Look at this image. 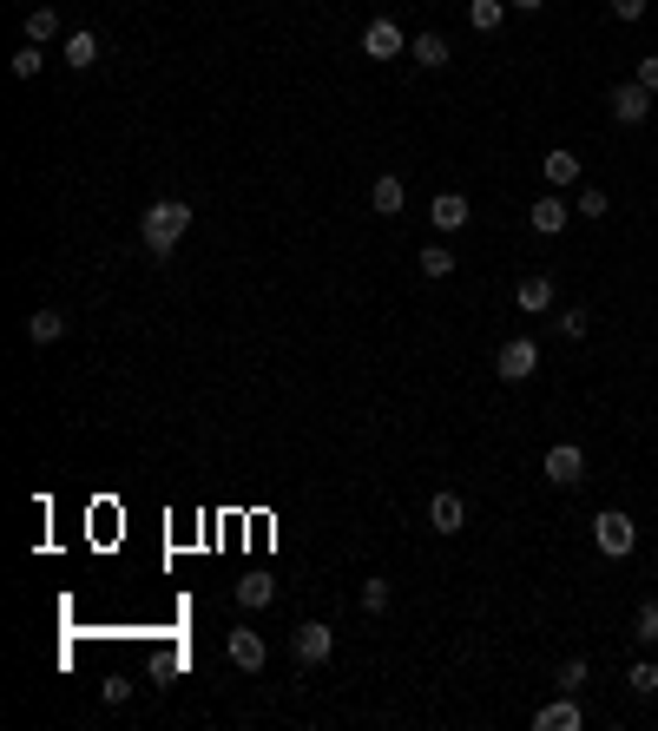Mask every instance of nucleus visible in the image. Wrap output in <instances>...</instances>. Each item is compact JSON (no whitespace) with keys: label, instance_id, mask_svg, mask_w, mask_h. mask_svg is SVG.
I'll list each match as a JSON object with an SVG mask.
<instances>
[{"label":"nucleus","instance_id":"nucleus-22","mask_svg":"<svg viewBox=\"0 0 658 731\" xmlns=\"http://www.w3.org/2000/svg\"><path fill=\"white\" fill-rule=\"evenodd\" d=\"M468 20H474V33H494L507 20V0H468Z\"/></svg>","mask_w":658,"mask_h":731},{"label":"nucleus","instance_id":"nucleus-1","mask_svg":"<svg viewBox=\"0 0 658 731\" xmlns=\"http://www.w3.org/2000/svg\"><path fill=\"white\" fill-rule=\"evenodd\" d=\"M185 231H191V205H185V198H152L145 218H139V238H145V251H152V257H172Z\"/></svg>","mask_w":658,"mask_h":731},{"label":"nucleus","instance_id":"nucleus-25","mask_svg":"<svg viewBox=\"0 0 658 731\" xmlns=\"http://www.w3.org/2000/svg\"><path fill=\"white\" fill-rule=\"evenodd\" d=\"M389 600H395V587L382 580V573H376V580H362V606H369V613H389Z\"/></svg>","mask_w":658,"mask_h":731},{"label":"nucleus","instance_id":"nucleus-19","mask_svg":"<svg viewBox=\"0 0 658 731\" xmlns=\"http://www.w3.org/2000/svg\"><path fill=\"white\" fill-rule=\"evenodd\" d=\"M415 271H422L428 284H441V277H455V251H448V244H428V251L415 257Z\"/></svg>","mask_w":658,"mask_h":731},{"label":"nucleus","instance_id":"nucleus-10","mask_svg":"<svg viewBox=\"0 0 658 731\" xmlns=\"http://www.w3.org/2000/svg\"><path fill=\"white\" fill-rule=\"evenodd\" d=\"M580 725H586V712L573 705V692H560L553 705H540V712H533V731H580Z\"/></svg>","mask_w":658,"mask_h":731},{"label":"nucleus","instance_id":"nucleus-29","mask_svg":"<svg viewBox=\"0 0 658 731\" xmlns=\"http://www.w3.org/2000/svg\"><path fill=\"white\" fill-rule=\"evenodd\" d=\"M586 672H593V666H586L580 652H573V659L560 666V692H580V685H586Z\"/></svg>","mask_w":658,"mask_h":731},{"label":"nucleus","instance_id":"nucleus-15","mask_svg":"<svg viewBox=\"0 0 658 731\" xmlns=\"http://www.w3.org/2000/svg\"><path fill=\"white\" fill-rule=\"evenodd\" d=\"M270 600H277V580H270V573H244V580H237V606H244V613H264Z\"/></svg>","mask_w":658,"mask_h":731},{"label":"nucleus","instance_id":"nucleus-14","mask_svg":"<svg viewBox=\"0 0 658 731\" xmlns=\"http://www.w3.org/2000/svg\"><path fill=\"white\" fill-rule=\"evenodd\" d=\"M99 60H106V40H99L93 27L66 33V66H73V73H86V66H99Z\"/></svg>","mask_w":658,"mask_h":731},{"label":"nucleus","instance_id":"nucleus-9","mask_svg":"<svg viewBox=\"0 0 658 731\" xmlns=\"http://www.w3.org/2000/svg\"><path fill=\"white\" fill-rule=\"evenodd\" d=\"M428 527H435V534H461V527H468V501H461L455 488H441L435 501H428Z\"/></svg>","mask_w":658,"mask_h":731},{"label":"nucleus","instance_id":"nucleus-30","mask_svg":"<svg viewBox=\"0 0 658 731\" xmlns=\"http://www.w3.org/2000/svg\"><path fill=\"white\" fill-rule=\"evenodd\" d=\"M632 80H639L645 93H658V53H645V60H639V73H632Z\"/></svg>","mask_w":658,"mask_h":731},{"label":"nucleus","instance_id":"nucleus-23","mask_svg":"<svg viewBox=\"0 0 658 731\" xmlns=\"http://www.w3.org/2000/svg\"><path fill=\"white\" fill-rule=\"evenodd\" d=\"M626 692H632V699H652V692H658V666H652V659H639V666L626 672Z\"/></svg>","mask_w":658,"mask_h":731},{"label":"nucleus","instance_id":"nucleus-3","mask_svg":"<svg viewBox=\"0 0 658 731\" xmlns=\"http://www.w3.org/2000/svg\"><path fill=\"white\" fill-rule=\"evenodd\" d=\"M533 369H540V343L533 336H507L501 350H494V376L501 382H527Z\"/></svg>","mask_w":658,"mask_h":731},{"label":"nucleus","instance_id":"nucleus-26","mask_svg":"<svg viewBox=\"0 0 658 731\" xmlns=\"http://www.w3.org/2000/svg\"><path fill=\"white\" fill-rule=\"evenodd\" d=\"M553 330H560L566 343H580V336L593 330V317H586V310H560V317H553Z\"/></svg>","mask_w":658,"mask_h":731},{"label":"nucleus","instance_id":"nucleus-24","mask_svg":"<svg viewBox=\"0 0 658 731\" xmlns=\"http://www.w3.org/2000/svg\"><path fill=\"white\" fill-rule=\"evenodd\" d=\"M632 639H639V646H658V600L639 606V620H632Z\"/></svg>","mask_w":658,"mask_h":731},{"label":"nucleus","instance_id":"nucleus-27","mask_svg":"<svg viewBox=\"0 0 658 731\" xmlns=\"http://www.w3.org/2000/svg\"><path fill=\"white\" fill-rule=\"evenodd\" d=\"M40 60H47V47H33V40H27V47L14 53V80H40Z\"/></svg>","mask_w":658,"mask_h":731},{"label":"nucleus","instance_id":"nucleus-2","mask_svg":"<svg viewBox=\"0 0 658 731\" xmlns=\"http://www.w3.org/2000/svg\"><path fill=\"white\" fill-rule=\"evenodd\" d=\"M593 547H599L606 560H626L632 547H639V521H632V514H619V508L593 514Z\"/></svg>","mask_w":658,"mask_h":731},{"label":"nucleus","instance_id":"nucleus-28","mask_svg":"<svg viewBox=\"0 0 658 731\" xmlns=\"http://www.w3.org/2000/svg\"><path fill=\"white\" fill-rule=\"evenodd\" d=\"M573 211L599 224V218H606V211H612V198H606V191H599V185H586V191H580V205H573Z\"/></svg>","mask_w":658,"mask_h":731},{"label":"nucleus","instance_id":"nucleus-4","mask_svg":"<svg viewBox=\"0 0 658 731\" xmlns=\"http://www.w3.org/2000/svg\"><path fill=\"white\" fill-rule=\"evenodd\" d=\"M540 468H547L553 488H580V481H586V448H580V442H553Z\"/></svg>","mask_w":658,"mask_h":731},{"label":"nucleus","instance_id":"nucleus-8","mask_svg":"<svg viewBox=\"0 0 658 731\" xmlns=\"http://www.w3.org/2000/svg\"><path fill=\"white\" fill-rule=\"evenodd\" d=\"M224 659H231L237 672H264V659H270V646H264V633H251V626H237L231 639H224Z\"/></svg>","mask_w":658,"mask_h":731},{"label":"nucleus","instance_id":"nucleus-6","mask_svg":"<svg viewBox=\"0 0 658 731\" xmlns=\"http://www.w3.org/2000/svg\"><path fill=\"white\" fill-rule=\"evenodd\" d=\"M362 53H369V60H402V53H408V33L395 27L389 14H376L369 27H362Z\"/></svg>","mask_w":658,"mask_h":731},{"label":"nucleus","instance_id":"nucleus-18","mask_svg":"<svg viewBox=\"0 0 658 731\" xmlns=\"http://www.w3.org/2000/svg\"><path fill=\"white\" fill-rule=\"evenodd\" d=\"M540 172H547V185H580V159L566 145H553L547 159H540Z\"/></svg>","mask_w":658,"mask_h":731},{"label":"nucleus","instance_id":"nucleus-11","mask_svg":"<svg viewBox=\"0 0 658 731\" xmlns=\"http://www.w3.org/2000/svg\"><path fill=\"white\" fill-rule=\"evenodd\" d=\"M514 303H520V310H527V317H540V310H553V277H547V271H527V277H520V284H514Z\"/></svg>","mask_w":658,"mask_h":731},{"label":"nucleus","instance_id":"nucleus-21","mask_svg":"<svg viewBox=\"0 0 658 731\" xmlns=\"http://www.w3.org/2000/svg\"><path fill=\"white\" fill-rule=\"evenodd\" d=\"M20 27H27V40H33V47H47V40H60V14H53V7H33V14L20 20Z\"/></svg>","mask_w":658,"mask_h":731},{"label":"nucleus","instance_id":"nucleus-5","mask_svg":"<svg viewBox=\"0 0 658 731\" xmlns=\"http://www.w3.org/2000/svg\"><path fill=\"white\" fill-rule=\"evenodd\" d=\"M290 652H297V666H323L329 652H336V626H323V620H303L297 633H290Z\"/></svg>","mask_w":658,"mask_h":731},{"label":"nucleus","instance_id":"nucleus-31","mask_svg":"<svg viewBox=\"0 0 658 731\" xmlns=\"http://www.w3.org/2000/svg\"><path fill=\"white\" fill-rule=\"evenodd\" d=\"M645 7L652 0H612V20H645Z\"/></svg>","mask_w":658,"mask_h":731},{"label":"nucleus","instance_id":"nucleus-32","mask_svg":"<svg viewBox=\"0 0 658 731\" xmlns=\"http://www.w3.org/2000/svg\"><path fill=\"white\" fill-rule=\"evenodd\" d=\"M132 699V679H106V705H126Z\"/></svg>","mask_w":658,"mask_h":731},{"label":"nucleus","instance_id":"nucleus-7","mask_svg":"<svg viewBox=\"0 0 658 731\" xmlns=\"http://www.w3.org/2000/svg\"><path fill=\"white\" fill-rule=\"evenodd\" d=\"M612 119H619V126H645V119H652V93H645L639 80H626V86H612Z\"/></svg>","mask_w":658,"mask_h":731},{"label":"nucleus","instance_id":"nucleus-17","mask_svg":"<svg viewBox=\"0 0 658 731\" xmlns=\"http://www.w3.org/2000/svg\"><path fill=\"white\" fill-rule=\"evenodd\" d=\"M408 205V191H402V178H389L382 172L376 185H369V211H376V218H395V211Z\"/></svg>","mask_w":658,"mask_h":731},{"label":"nucleus","instance_id":"nucleus-33","mask_svg":"<svg viewBox=\"0 0 658 731\" xmlns=\"http://www.w3.org/2000/svg\"><path fill=\"white\" fill-rule=\"evenodd\" d=\"M507 7H520V14H533V7H547V0H507Z\"/></svg>","mask_w":658,"mask_h":731},{"label":"nucleus","instance_id":"nucleus-16","mask_svg":"<svg viewBox=\"0 0 658 731\" xmlns=\"http://www.w3.org/2000/svg\"><path fill=\"white\" fill-rule=\"evenodd\" d=\"M527 224L540 231V238H560V231H566V198H533Z\"/></svg>","mask_w":658,"mask_h":731},{"label":"nucleus","instance_id":"nucleus-20","mask_svg":"<svg viewBox=\"0 0 658 731\" xmlns=\"http://www.w3.org/2000/svg\"><path fill=\"white\" fill-rule=\"evenodd\" d=\"M60 336H66L60 310H33V317H27V343H60Z\"/></svg>","mask_w":658,"mask_h":731},{"label":"nucleus","instance_id":"nucleus-12","mask_svg":"<svg viewBox=\"0 0 658 731\" xmlns=\"http://www.w3.org/2000/svg\"><path fill=\"white\" fill-rule=\"evenodd\" d=\"M408 60L428 66V73H441V66L455 60V47H448V33H415V40H408Z\"/></svg>","mask_w":658,"mask_h":731},{"label":"nucleus","instance_id":"nucleus-13","mask_svg":"<svg viewBox=\"0 0 658 731\" xmlns=\"http://www.w3.org/2000/svg\"><path fill=\"white\" fill-rule=\"evenodd\" d=\"M428 224H435L441 238H455L461 224H468V198H461V191H441L435 205H428Z\"/></svg>","mask_w":658,"mask_h":731}]
</instances>
